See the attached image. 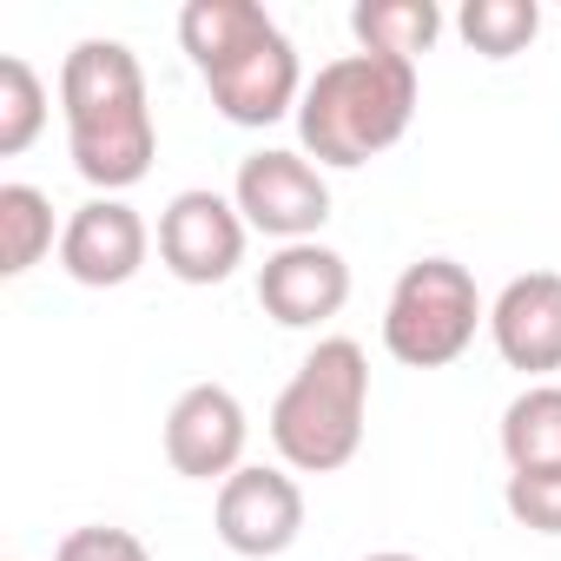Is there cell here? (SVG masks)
<instances>
[{
  "label": "cell",
  "mask_w": 561,
  "mask_h": 561,
  "mask_svg": "<svg viewBox=\"0 0 561 561\" xmlns=\"http://www.w3.org/2000/svg\"><path fill=\"white\" fill-rule=\"evenodd\" d=\"M60 113H67L73 172L100 198H119L152 172L159 126L146 100V67L126 41H80L60 60Z\"/></svg>",
  "instance_id": "obj_1"
},
{
  "label": "cell",
  "mask_w": 561,
  "mask_h": 561,
  "mask_svg": "<svg viewBox=\"0 0 561 561\" xmlns=\"http://www.w3.org/2000/svg\"><path fill=\"white\" fill-rule=\"evenodd\" d=\"M179 47L192 54L211 106L231 126H277V119H298L305 100V67L291 34L277 27L264 8L251 0H192L179 14Z\"/></svg>",
  "instance_id": "obj_2"
},
{
  "label": "cell",
  "mask_w": 561,
  "mask_h": 561,
  "mask_svg": "<svg viewBox=\"0 0 561 561\" xmlns=\"http://www.w3.org/2000/svg\"><path fill=\"white\" fill-rule=\"evenodd\" d=\"M416 67L410 60H383V54H337L331 67H318V80L298 100V139L305 159L357 172L370 159H383L410 119H416Z\"/></svg>",
  "instance_id": "obj_3"
},
{
  "label": "cell",
  "mask_w": 561,
  "mask_h": 561,
  "mask_svg": "<svg viewBox=\"0 0 561 561\" xmlns=\"http://www.w3.org/2000/svg\"><path fill=\"white\" fill-rule=\"evenodd\" d=\"M370 416V357L357 337H318L298 377L271 403V449L291 476H337L364 449Z\"/></svg>",
  "instance_id": "obj_4"
},
{
  "label": "cell",
  "mask_w": 561,
  "mask_h": 561,
  "mask_svg": "<svg viewBox=\"0 0 561 561\" xmlns=\"http://www.w3.org/2000/svg\"><path fill=\"white\" fill-rule=\"evenodd\" d=\"M482 324H489V305L476 291L469 264H456V257H416V264H403V277L390 285L383 351L403 370H449L476 344Z\"/></svg>",
  "instance_id": "obj_5"
},
{
  "label": "cell",
  "mask_w": 561,
  "mask_h": 561,
  "mask_svg": "<svg viewBox=\"0 0 561 561\" xmlns=\"http://www.w3.org/2000/svg\"><path fill=\"white\" fill-rule=\"evenodd\" d=\"M231 205L244 211L251 231H264V238H277V244H305V238H318L324 218H331V179H324V165L305 159V152L264 146V152H244V159H238Z\"/></svg>",
  "instance_id": "obj_6"
},
{
  "label": "cell",
  "mask_w": 561,
  "mask_h": 561,
  "mask_svg": "<svg viewBox=\"0 0 561 561\" xmlns=\"http://www.w3.org/2000/svg\"><path fill=\"white\" fill-rule=\"evenodd\" d=\"M244 238H251L244 211L211 185L172 192V205L159 211V264L179 285H225L244 264Z\"/></svg>",
  "instance_id": "obj_7"
},
{
  "label": "cell",
  "mask_w": 561,
  "mask_h": 561,
  "mask_svg": "<svg viewBox=\"0 0 561 561\" xmlns=\"http://www.w3.org/2000/svg\"><path fill=\"white\" fill-rule=\"evenodd\" d=\"M218 541L244 561H271L285 554L305 535V489L291 469H271V462H244L231 482H218Z\"/></svg>",
  "instance_id": "obj_8"
},
{
  "label": "cell",
  "mask_w": 561,
  "mask_h": 561,
  "mask_svg": "<svg viewBox=\"0 0 561 561\" xmlns=\"http://www.w3.org/2000/svg\"><path fill=\"white\" fill-rule=\"evenodd\" d=\"M257 305L271 324L285 331H318L351 305V257L305 238V244H277L257 264Z\"/></svg>",
  "instance_id": "obj_9"
},
{
  "label": "cell",
  "mask_w": 561,
  "mask_h": 561,
  "mask_svg": "<svg viewBox=\"0 0 561 561\" xmlns=\"http://www.w3.org/2000/svg\"><path fill=\"white\" fill-rule=\"evenodd\" d=\"M244 443H251V423L225 383H192L165 410V462L185 482H231L244 469Z\"/></svg>",
  "instance_id": "obj_10"
},
{
  "label": "cell",
  "mask_w": 561,
  "mask_h": 561,
  "mask_svg": "<svg viewBox=\"0 0 561 561\" xmlns=\"http://www.w3.org/2000/svg\"><path fill=\"white\" fill-rule=\"evenodd\" d=\"M146 251H152V231H146V218L126 198H87L60 225V271L73 277V285H87V291L133 285Z\"/></svg>",
  "instance_id": "obj_11"
},
{
  "label": "cell",
  "mask_w": 561,
  "mask_h": 561,
  "mask_svg": "<svg viewBox=\"0 0 561 561\" xmlns=\"http://www.w3.org/2000/svg\"><path fill=\"white\" fill-rule=\"evenodd\" d=\"M495 357L522 377L561 370V271H522L489 305Z\"/></svg>",
  "instance_id": "obj_12"
},
{
  "label": "cell",
  "mask_w": 561,
  "mask_h": 561,
  "mask_svg": "<svg viewBox=\"0 0 561 561\" xmlns=\"http://www.w3.org/2000/svg\"><path fill=\"white\" fill-rule=\"evenodd\" d=\"M351 34H357V54H383V60L416 67V54H430L443 41V8L436 0H357Z\"/></svg>",
  "instance_id": "obj_13"
},
{
  "label": "cell",
  "mask_w": 561,
  "mask_h": 561,
  "mask_svg": "<svg viewBox=\"0 0 561 561\" xmlns=\"http://www.w3.org/2000/svg\"><path fill=\"white\" fill-rule=\"evenodd\" d=\"M502 456H508V469H554L561 462V383H528L502 410Z\"/></svg>",
  "instance_id": "obj_14"
},
{
  "label": "cell",
  "mask_w": 561,
  "mask_h": 561,
  "mask_svg": "<svg viewBox=\"0 0 561 561\" xmlns=\"http://www.w3.org/2000/svg\"><path fill=\"white\" fill-rule=\"evenodd\" d=\"M54 251V198L41 185H0V277H27Z\"/></svg>",
  "instance_id": "obj_15"
},
{
  "label": "cell",
  "mask_w": 561,
  "mask_h": 561,
  "mask_svg": "<svg viewBox=\"0 0 561 561\" xmlns=\"http://www.w3.org/2000/svg\"><path fill=\"white\" fill-rule=\"evenodd\" d=\"M456 34H462L469 54H482V60H515V54H528V41L541 34V8H535V0H462Z\"/></svg>",
  "instance_id": "obj_16"
},
{
  "label": "cell",
  "mask_w": 561,
  "mask_h": 561,
  "mask_svg": "<svg viewBox=\"0 0 561 561\" xmlns=\"http://www.w3.org/2000/svg\"><path fill=\"white\" fill-rule=\"evenodd\" d=\"M41 133H47V87L21 54H8L0 60V159H21Z\"/></svg>",
  "instance_id": "obj_17"
},
{
  "label": "cell",
  "mask_w": 561,
  "mask_h": 561,
  "mask_svg": "<svg viewBox=\"0 0 561 561\" xmlns=\"http://www.w3.org/2000/svg\"><path fill=\"white\" fill-rule=\"evenodd\" d=\"M502 508H508L528 535H561V462H554V469H508Z\"/></svg>",
  "instance_id": "obj_18"
},
{
  "label": "cell",
  "mask_w": 561,
  "mask_h": 561,
  "mask_svg": "<svg viewBox=\"0 0 561 561\" xmlns=\"http://www.w3.org/2000/svg\"><path fill=\"white\" fill-rule=\"evenodd\" d=\"M54 561H152V548H146L133 528L87 522V528H73V535L54 548Z\"/></svg>",
  "instance_id": "obj_19"
},
{
  "label": "cell",
  "mask_w": 561,
  "mask_h": 561,
  "mask_svg": "<svg viewBox=\"0 0 561 561\" xmlns=\"http://www.w3.org/2000/svg\"><path fill=\"white\" fill-rule=\"evenodd\" d=\"M364 561H423V554H403V548H383V554H364Z\"/></svg>",
  "instance_id": "obj_20"
}]
</instances>
